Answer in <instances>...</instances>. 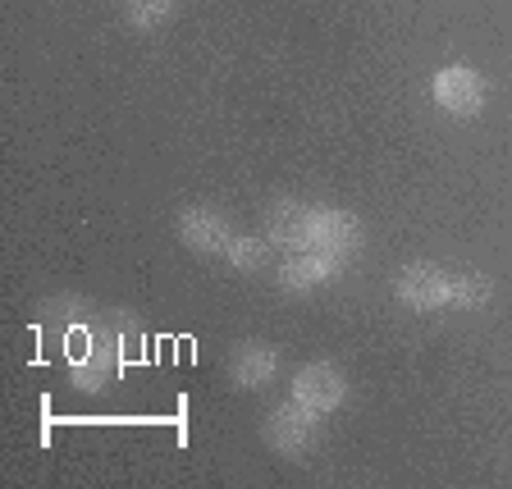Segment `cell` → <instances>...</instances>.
Wrapping results in <instances>:
<instances>
[{
  "mask_svg": "<svg viewBox=\"0 0 512 489\" xmlns=\"http://www.w3.org/2000/svg\"><path fill=\"white\" fill-rule=\"evenodd\" d=\"M490 279L485 275H458V279H448V307H458V311H476L490 302Z\"/></svg>",
  "mask_w": 512,
  "mask_h": 489,
  "instance_id": "12",
  "label": "cell"
},
{
  "mask_svg": "<svg viewBox=\"0 0 512 489\" xmlns=\"http://www.w3.org/2000/svg\"><path fill=\"white\" fill-rule=\"evenodd\" d=\"M279 371V352L270 343H238L234 348V362H229V375H234L238 389H261L270 384Z\"/></svg>",
  "mask_w": 512,
  "mask_h": 489,
  "instance_id": "10",
  "label": "cell"
},
{
  "mask_svg": "<svg viewBox=\"0 0 512 489\" xmlns=\"http://www.w3.org/2000/svg\"><path fill=\"white\" fill-rule=\"evenodd\" d=\"M430 92H435V106L448 110V115H476L480 106H485V78L476 74V69H467V64H448V69H439L435 83H430Z\"/></svg>",
  "mask_w": 512,
  "mask_h": 489,
  "instance_id": "2",
  "label": "cell"
},
{
  "mask_svg": "<svg viewBox=\"0 0 512 489\" xmlns=\"http://www.w3.org/2000/svg\"><path fill=\"white\" fill-rule=\"evenodd\" d=\"M92 316H96L92 302L78 298V293H60V298H51V302L42 307V320H46V325H55V330H64V334H69V330H83V325H92Z\"/></svg>",
  "mask_w": 512,
  "mask_h": 489,
  "instance_id": "11",
  "label": "cell"
},
{
  "mask_svg": "<svg viewBox=\"0 0 512 489\" xmlns=\"http://www.w3.org/2000/svg\"><path fill=\"white\" fill-rule=\"evenodd\" d=\"M174 229H179V243L192 247L197 256H215L234 243V224L224 220L220 211H211V206H188Z\"/></svg>",
  "mask_w": 512,
  "mask_h": 489,
  "instance_id": "4",
  "label": "cell"
},
{
  "mask_svg": "<svg viewBox=\"0 0 512 489\" xmlns=\"http://www.w3.org/2000/svg\"><path fill=\"white\" fill-rule=\"evenodd\" d=\"M170 14H174V0H128V23L142 32L160 28Z\"/></svg>",
  "mask_w": 512,
  "mask_h": 489,
  "instance_id": "14",
  "label": "cell"
},
{
  "mask_svg": "<svg viewBox=\"0 0 512 489\" xmlns=\"http://www.w3.org/2000/svg\"><path fill=\"white\" fill-rule=\"evenodd\" d=\"M343 394H348V384H343V375L334 371L330 362H311L298 371V380H293V398L298 403H307L311 412H334V407L343 403Z\"/></svg>",
  "mask_w": 512,
  "mask_h": 489,
  "instance_id": "8",
  "label": "cell"
},
{
  "mask_svg": "<svg viewBox=\"0 0 512 489\" xmlns=\"http://www.w3.org/2000/svg\"><path fill=\"white\" fill-rule=\"evenodd\" d=\"M224 256H229V266L234 270H261L266 266V256H270V243H261L256 234H234V243L224 247Z\"/></svg>",
  "mask_w": 512,
  "mask_h": 489,
  "instance_id": "13",
  "label": "cell"
},
{
  "mask_svg": "<svg viewBox=\"0 0 512 489\" xmlns=\"http://www.w3.org/2000/svg\"><path fill=\"white\" fill-rule=\"evenodd\" d=\"M311 247L348 261L357 247H362V220L352 211H334V206H320L316 220H311Z\"/></svg>",
  "mask_w": 512,
  "mask_h": 489,
  "instance_id": "6",
  "label": "cell"
},
{
  "mask_svg": "<svg viewBox=\"0 0 512 489\" xmlns=\"http://www.w3.org/2000/svg\"><path fill=\"white\" fill-rule=\"evenodd\" d=\"M311 220H316V206L279 197V202L266 211V234L279 252H302V247H311Z\"/></svg>",
  "mask_w": 512,
  "mask_h": 489,
  "instance_id": "5",
  "label": "cell"
},
{
  "mask_svg": "<svg viewBox=\"0 0 512 489\" xmlns=\"http://www.w3.org/2000/svg\"><path fill=\"white\" fill-rule=\"evenodd\" d=\"M394 293H398V302H403V307H412V311L448 307V279H444V270H435V266H407V270H398Z\"/></svg>",
  "mask_w": 512,
  "mask_h": 489,
  "instance_id": "9",
  "label": "cell"
},
{
  "mask_svg": "<svg viewBox=\"0 0 512 489\" xmlns=\"http://www.w3.org/2000/svg\"><path fill=\"white\" fill-rule=\"evenodd\" d=\"M119 371V339L106 334L101 325H92V343L74 357V384L83 394H101Z\"/></svg>",
  "mask_w": 512,
  "mask_h": 489,
  "instance_id": "3",
  "label": "cell"
},
{
  "mask_svg": "<svg viewBox=\"0 0 512 489\" xmlns=\"http://www.w3.org/2000/svg\"><path fill=\"white\" fill-rule=\"evenodd\" d=\"M339 256L320 252V247H302V252H288L284 266H279V284L288 288V293H311V288L330 284L334 275H339Z\"/></svg>",
  "mask_w": 512,
  "mask_h": 489,
  "instance_id": "7",
  "label": "cell"
},
{
  "mask_svg": "<svg viewBox=\"0 0 512 489\" xmlns=\"http://www.w3.org/2000/svg\"><path fill=\"white\" fill-rule=\"evenodd\" d=\"M320 435V412H311L307 403H279L275 412H270L266 421V439L275 453H284V458H298V453H307L311 444H316Z\"/></svg>",
  "mask_w": 512,
  "mask_h": 489,
  "instance_id": "1",
  "label": "cell"
}]
</instances>
